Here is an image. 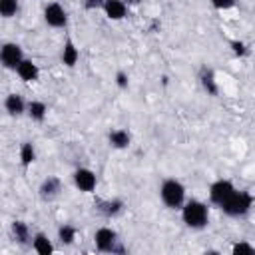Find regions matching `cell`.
Segmentation results:
<instances>
[{"instance_id": "cell-9", "label": "cell", "mask_w": 255, "mask_h": 255, "mask_svg": "<svg viewBox=\"0 0 255 255\" xmlns=\"http://www.w3.org/2000/svg\"><path fill=\"white\" fill-rule=\"evenodd\" d=\"M60 191H62V181H60V177H56V175H48V177L40 183V187H38V195H40V199H44V201L56 199V197L60 195Z\"/></svg>"}, {"instance_id": "cell-5", "label": "cell", "mask_w": 255, "mask_h": 255, "mask_svg": "<svg viewBox=\"0 0 255 255\" xmlns=\"http://www.w3.org/2000/svg\"><path fill=\"white\" fill-rule=\"evenodd\" d=\"M24 60V52H22V46L16 44V42H4L2 48H0V62L6 70H16L18 64Z\"/></svg>"}, {"instance_id": "cell-6", "label": "cell", "mask_w": 255, "mask_h": 255, "mask_svg": "<svg viewBox=\"0 0 255 255\" xmlns=\"http://www.w3.org/2000/svg\"><path fill=\"white\" fill-rule=\"evenodd\" d=\"M44 22L50 28H66L68 24V12L60 2H50L44 6Z\"/></svg>"}, {"instance_id": "cell-8", "label": "cell", "mask_w": 255, "mask_h": 255, "mask_svg": "<svg viewBox=\"0 0 255 255\" xmlns=\"http://www.w3.org/2000/svg\"><path fill=\"white\" fill-rule=\"evenodd\" d=\"M235 191V185H233V181H229V179H215L211 185H209V201L213 203V205H221L231 193Z\"/></svg>"}, {"instance_id": "cell-23", "label": "cell", "mask_w": 255, "mask_h": 255, "mask_svg": "<svg viewBox=\"0 0 255 255\" xmlns=\"http://www.w3.org/2000/svg\"><path fill=\"white\" fill-rule=\"evenodd\" d=\"M231 253H233V255H243V253L255 255V247L249 245V243H245V241H239V243H235V245L231 247Z\"/></svg>"}, {"instance_id": "cell-17", "label": "cell", "mask_w": 255, "mask_h": 255, "mask_svg": "<svg viewBox=\"0 0 255 255\" xmlns=\"http://www.w3.org/2000/svg\"><path fill=\"white\" fill-rule=\"evenodd\" d=\"M32 249L38 253V255H50L52 251H54V245H52V241L48 239V235L46 233H42V231H38V233H34V237H32Z\"/></svg>"}, {"instance_id": "cell-14", "label": "cell", "mask_w": 255, "mask_h": 255, "mask_svg": "<svg viewBox=\"0 0 255 255\" xmlns=\"http://www.w3.org/2000/svg\"><path fill=\"white\" fill-rule=\"evenodd\" d=\"M96 209L106 217H116L124 211V201L122 199H98Z\"/></svg>"}, {"instance_id": "cell-22", "label": "cell", "mask_w": 255, "mask_h": 255, "mask_svg": "<svg viewBox=\"0 0 255 255\" xmlns=\"http://www.w3.org/2000/svg\"><path fill=\"white\" fill-rule=\"evenodd\" d=\"M20 10V2L18 0H0V16L2 18H14Z\"/></svg>"}, {"instance_id": "cell-7", "label": "cell", "mask_w": 255, "mask_h": 255, "mask_svg": "<svg viewBox=\"0 0 255 255\" xmlns=\"http://www.w3.org/2000/svg\"><path fill=\"white\" fill-rule=\"evenodd\" d=\"M72 181H74L76 189H80L82 193H92L98 185V175L90 167H78L72 173Z\"/></svg>"}, {"instance_id": "cell-11", "label": "cell", "mask_w": 255, "mask_h": 255, "mask_svg": "<svg viewBox=\"0 0 255 255\" xmlns=\"http://www.w3.org/2000/svg\"><path fill=\"white\" fill-rule=\"evenodd\" d=\"M14 72H16V76H18L22 82H36V80L40 78V68H38V64H36L34 60H30V58H24V60L18 64V68H16Z\"/></svg>"}, {"instance_id": "cell-2", "label": "cell", "mask_w": 255, "mask_h": 255, "mask_svg": "<svg viewBox=\"0 0 255 255\" xmlns=\"http://www.w3.org/2000/svg\"><path fill=\"white\" fill-rule=\"evenodd\" d=\"M159 199L167 209H181L185 203V185L175 177L163 179L159 185Z\"/></svg>"}, {"instance_id": "cell-26", "label": "cell", "mask_w": 255, "mask_h": 255, "mask_svg": "<svg viewBox=\"0 0 255 255\" xmlns=\"http://www.w3.org/2000/svg\"><path fill=\"white\" fill-rule=\"evenodd\" d=\"M116 86H118V88H122V90H126V88L129 86V76H128L124 70L116 72Z\"/></svg>"}, {"instance_id": "cell-27", "label": "cell", "mask_w": 255, "mask_h": 255, "mask_svg": "<svg viewBox=\"0 0 255 255\" xmlns=\"http://www.w3.org/2000/svg\"><path fill=\"white\" fill-rule=\"evenodd\" d=\"M104 2H106V0H86V6L94 10V8H102V6H104Z\"/></svg>"}, {"instance_id": "cell-28", "label": "cell", "mask_w": 255, "mask_h": 255, "mask_svg": "<svg viewBox=\"0 0 255 255\" xmlns=\"http://www.w3.org/2000/svg\"><path fill=\"white\" fill-rule=\"evenodd\" d=\"M126 2H128V4H139L141 0H126Z\"/></svg>"}, {"instance_id": "cell-24", "label": "cell", "mask_w": 255, "mask_h": 255, "mask_svg": "<svg viewBox=\"0 0 255 255\" xmlns=\"http://www.w3.org/2000/svg\"><path fill=\"white\" fill-rule=\"evenodd\" d=\"M229 46H231L233 54H235V56H239V58H243V56H247V54H249L247 44H245V42H241V40H231V42H229Z\"/></svg>"}, {"instance_id": "cell-20", "label": "cell", "mask_w": 255, "mask_h": 255, "mask_svg": "<svg viewBox=\"0 0 255 255\" xmlns=\"http://www.w3.org/2000/svg\"><path fill=\"white\" fill-rule=\"evenodd\" d=\"M34 161H36V147H34L32 141H24L20 145V165L24 169H28Z\"/></svg>"}, {"instance_id": "cell-12", "label": "cell", "mask_w": 255, "mask_h": 255, "mask_svg": "<svg viewBox=\"0 0 255 255\" xmlns=\"http://www.w3.org/2000/svg\"><path fill=\"white\" fill-rule=\"evenodd\" d=\"M106 18L118 22V20H124L126 14H128V2L126 0H106L104 6H102Z\"/></svg>"}, {"instance_id": "cell-1", "label": "cell", "mask_w": 255, "mask_h": 255, "mask_svg": "<svg viewBox=\"0 0 255 255\" xmlns=\"http://www.w3.org/2000/svg\"><path fill=\"white\" fill-rule=\"evenodd\" d=\"M181 221L189 229H203L209 223V207L199 199H189L181 207Z\"/></svg>"}, {"instance_id": "cell-13", "label": "cell", "mask_w": 255, "mask_h": 255, "mask_svg": "<svg viewBox=\"0 0 255 255\" xmlns=\"http://www.w3.org/2000/svg\"><path fill=\"white\" fill-rule=\"evenodd\" d=\"M60 60H62V64L66 66V68H76V64H78V60H80V50H78V46L74 44V40H66L64 42V46H62V52H60Z\"/></svg>"}, {"instance_id": "cell-10", "label": "cell", "mask_w": 255, "mask_h": 255, "mask_svg": "<svg viewBox=\"0 0 255 255\" xmlns=\"http://www.w3.org/2000/svg\"><path fill=\"white\" fill-rule=\"evenodd\" d=\"M4 110H6V114L10 116V118H20L22 114H26V110H28V104L24 102V98L20 96V94H8L6 98H4Z\"/></svg>"}, {"instance_id": "cell-25", "label": "cell", "mask_w": 255, "mask_h": 255, "mask_svg": "<svg viewBox=\"0 0 255 255\" xmlns=\"http://www.w3.org/2000/svg\"><path fill=\"white\" fill-rule=\"evenodd\" d=\"M209 2L215 10H231L237 4V0H209Z\"/></svg>"}, {"instance_id": "cell-18", "label": "cell", "mask_w": 255, "mask_h": 255, "mask_svg": "<svg viewBox=\"0 0 255 255\" xmlns=\"http://www.w3.org/2000/svg\"><path fill=\"white\" fill-rule=\"evenodd\" d=\"M26 114H28V118L32 120V122H44L46 120V116H48V106L44 104V102H40V100H32V102H28V110H26Z\"/></svg>"}, {"instance_id": "cell-19", "label": "cell", "mask_w": 255, "mask_h": 255, "mask_svg": "<svg viewBox=\"0 0 255 255\" xmlns=\"http://www.w3.org/2000/svg\"><path fill=\"white\" fill-rule=\"evenodd\" d=\"M12 235H14V239L18 241V243H22V245H26V243H32V233H30V227H28V223H24V221H14L12 223Z\"/></svg>"}, {"instance_id": "cell-16", "label": "cell", "mask_w": 255, "mask_h": 255, "mask_svg": "<svg viewBox=\"0 0 255 255\" xmlns=\"http://www.w3.org/2000/svg\"><path fill=\"white\" fill-rule=\"evenodd\" d=\"M199 84H201V88L209 96H217L219 86H217V80H215V72L211 68H207V66L201 68V72H199Z\"/></svg>"}, {"instance_id": "cell-15", "label": "cell", "mask_w": 255, "mask_h": 255, "mask_svg": "<svg viewBox=\"0 0 255 255\" xmlns=\"http://www.w3.org/2000/svg\"><path fill=\"white\" fill-rule=\"evenodd\" d=\"M108 141H110V145H112L114 149H126V147H129V143H131V135H129L128 129L116 128V129H112V131L108 133Z\"/></svg>"}, {"instance_id": "cell-3", "label": "cell", "mask_w": 255, "mask_h": 255, "mask_svg": "<svg viewBox=\"0 0 255 255\" xmlns=\"http://www.w3.org/2000/svg\"><path fill=\"white\" fill-rule=\"evenodd\" d=\"M253 203H255V197H253L249 191H245V189H235V191L219 205V209H221L225 215H229V217H243L245 213H249V209L253 207Z\"/></svg>"}, {"instance_id": "cell-21", "label": "cell", "mask_w": 255, "mask_h": 255, "mask_svg": "<svg viewBox=\"0 0 255 255\" xmlns=\"http://www.w3.org/2000/svg\"><path fill=\"white\" fill-rule=\"evenodd\" d=\"M76 235H78V229L74 225H70V223H62L58 227V239L64 245H72L76 241Z\"/></svg>"}, {"instance_id": "cell-4", "label": "cell", "mask_w": 255, "mask_h": 255, "mask_svg": "<svg viewBox=\"0 0 255 255\" xmlns=\"http://www.w3.org/2000/svg\"><path fill=\"white\" fill-rule=\"evenodd\" d=\"M94 245L102 253L122 251V247H118V233L112 227H100V229H96V233H94Z\"/></svg>"}]
</instances>
